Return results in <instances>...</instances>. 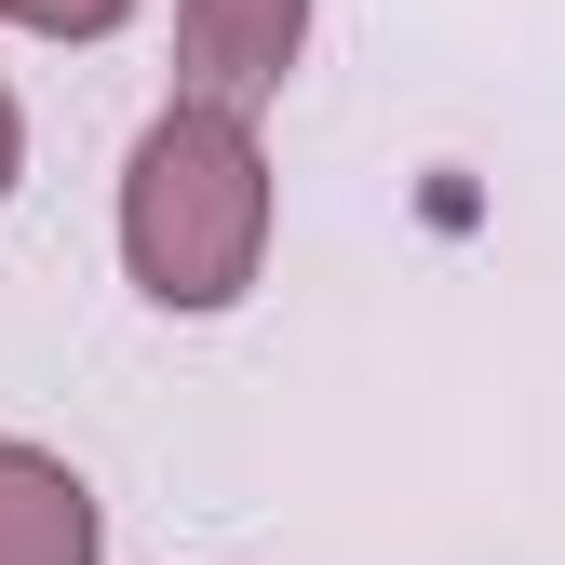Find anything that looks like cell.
<instances>
[{
    "instance_id": "6da1fadb",
    "label": "cell",
    "mask_w": 565,
    "mask_h": 565,
    "mask_svg": "<svg viewBox=\"0 0 565 565\" xmlns=\"http://www.w3.org/2000/svg\"><path fill=\"white\" fill-rule=\"evenodd\" d=\"M269 256V149L256 108L175 95L121 162V269L149 310H230Z\"/></svg>"
},
{
    "instance_id": "7a4b0ae2",
    "label": "cell",
    "mask_w": 565,
    "mask_h": 565,
    "mask_svg": "<svg viewBox=\"0 0 565 565\" xmlns=\"http://www.w3.org/2000/svg\"><path fill=\"white\" fill-rule=\"evenodd\" d=\"M310 41V0H175V95L202 108H269Z\"/></svg>"
},
{
    "instance_id": "3957f363",
    "label": "cell",
    "mask_w": 565,
    "mask_h": 565,
    "mask_svg": "<svg viewBox=\"0 0 565 565\" xmlns=\"http://www.w3.org/2000/svg\"><path fill=\"white\" fill-rule=\"evenodd\" d=\"M95 552H108L95 484L67 471L54 445H14V431H0V565H95Z\"/></svg>"
},
{
    "instance_id": "277c9868",
    "label": "cell",
    "mask_w": 565,
    "mask_h": 565,
    "mask_svg": "<svg viewBox=\"0 0 565 565\" xmlns=\"http://www.w3.org/2000/svg\"><path fill=\"white\" fill-rule=\"evenodd\" d=\"M135 14H149V0H0V28H28V41H108Z\"/></svg>"
},
{
    "instance_id": "5b68a950",
    "label": "cell",
    "mask_w": 565,
    "mask_h": 565,
    "mask_svg": "<svg viewBox=\"0 0 565 565\" xmlns=\"http://www.w3.org/2000/svg\"><path fill=\"white\" fill-rule=\"evenodd\" d=\"M14 175H28V108H14V82H0V202H14Z\"/></svg>"
}]
</instances>
